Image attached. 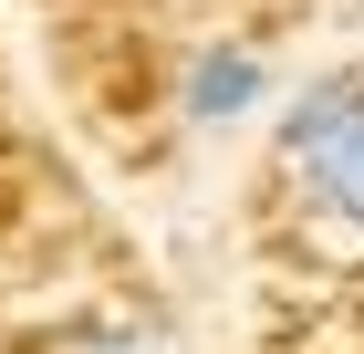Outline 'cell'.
<instances>
[{
  "instance_id": "6da1fadb",
  "label": "cell",
  "mask_w": 364,
  "mask_h": 354,
  "mask_svg": "<svg viewBox=\"0 0 364 354\" xmlns=\"http://www.w3.org/2000/svg\"><path fill=\"white\" fill-rule=\"evenodd\" d=\"M271 146L302 167L312 209H333L364 240V83H312V94H291V115L271 125Z\"/></svg>"
},
{
  "instance_id": "7a4b0ae2",
  "label": "cell",
  "mask_w": 364,
  "mask_h": 354,
  "mask_svg": "<svg viewBox=\"0 0 364 354\" xmlns=\"http://www.w3.org/2000/svg\"><path fill=\"white\" fill-rule=\"evenodd\" d=\"M177 105H188V125H250V115L271 105V63L240 53V42H208V53L177 73Z\"/></svg>"
},
{
  "instance_id": "3957f363",
  "label": "cell",
  "mask_w": 364,
  "mask_h": 354,
  "mask_svg": "<svg viewBox=\"0 0 364 354\" xmlns=\"http://www.w3.org/2000/svg\"><path fill=\"white\" fill-rule=\"evenodd\" d=\"M84 354H167V344H146V333H105V344H84Z\"/></svg>"
}]
</instances>
